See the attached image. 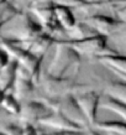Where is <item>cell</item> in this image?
<instances>
[{"label": "cell", "mask_w": 126, "mask_h": 135, "mask_svg": "<svg viewBox=\"0 0 126 135\" xmlns=\"http://www.w3.org/2000/svg\"><path fill=\"white\" fill-rule=\"evenodd\" d=\"M45 103H47L52 109L58 108L63 114L67 117L68 119H70L73 123L78 124L79 127H82L83 129H88L90 128L88 120H87L84 113L82 112L80 107L78 105L77 100L73 97V94H65L63 97L58 99H45Z\"/></svg>", "instance_id": "52a82bcc"}, {"label": "cell", "mask_w": 126, "mask_h": 135, "mask_svg": "<svg viewBox=\"0 0 126 135\" xmlns=\"http://www.w3.org/2000/svg\"><path fill=\"white\" fill-rule=\"evenodd\" d=\"M90 1H94V0H90Z\"/></svg>", "instance_id": "836d02e7"}, {"label": "cell", "mask_w": 126, "mask_h": 135, "mask_svg": "<svg viewBox=\"0 0 126 135\" xmlns=\"http://www.w3.org/2000/svg\"><path fill=\"white\" fill-rule=\"evenodd\" d=\"M57 40L58 38H56L54 36L49 35L48 32H46L45 31V32L40 33L38 36L33 37V38H31V40L21 41V42H15V44L19 45L20 47H22V49L30 51V52L33 53V55L37 56V57L43 58L45 57V55L47 53V51L52 47L53 44H56ZM6 41H8V40H6ZM11 42H14V41H11Z\"/></svg>", "instance_id": "7c38bea8"}, {"label": "cell", "mask_w": 126, "mask_h": 135, "mask_svg": "<svg viewBox=\"0 0 126 135\" xmlns=\"http://www.w3.org/2000/svg\"><path fill=\"white\" fill-rule=\"evenodd\" d=\"M40 125L46 128H49L54 131H67V130H77V131H84L78 124L73 123L70 119H68L58 108H54L49 112L47 115L40 119L38 122Z\"/></svg>", "instance_id": "30bf717a"}, {"label": "cell", "mask_w": 126, "mask_h": 135, "mask_svg": "<svg viewBox=\"0 0 126 135\" xmlns=\"http://www.w3.org/2000/svg\"><path fill=\"white\" fill-rule=\"evenodd\" d=\"M8 1H10V0H0V5L5 4V3H8Z\"/></svg>", "instance_id": "1f68e13d"}, {"label": "cell", "mask_w": 126, "mask_h": 135, "mask_svg": "<svg viewBox=\"0 0 126 135\" xmlns=\"http://www.w3.org/2000/svg\"><path fill=\"white\" fill-rule=\"evenodd\" d=\"M93 128L113 135H126V122H97Z\"/></svg>", "instance_id": "e0dca14e"}, {"label": "cell", "mask_w": 126, "mask_h": 135, "mask_svg": "<svg viewBox=\"0 0 126 135\" xmlns=\"http://www.w3.org/2000/svg\"><path fill=\"white\" fill-rule=\"evenodd\" d=\"M114 12L119 20L122 21L124 24H126V3H125V5H120L118 8H115Z\"/></svg>", "instance_id": "7402d4cb"}, {"label": "cell", "mask_w": 126, "mask_h": 135, "mask_svg": "<svg viewBox=\"0 0 126 135\" xmlns=\"http://www.w3.org/2000/svg\"><path fill=\"white\" fill-rule=\"evenodd\" d=\"M52 108L45 103L43 100H29L21 105L20 120L25 124H33L38 123L41 118L47 115Z\"/></svg>", "instance_id": "8fae6325"}, {"label": "cell", "mask_w": 126, "mask_h": 135, "mask_svg": "<svg viewBox=\"0 0 126 135\" xmlns=\"http://www.w3.org/2000/svg\"><path fill=\"white\" fill-rule=\"evenodd\" d=\"M84 86L73 92V97L77 100L78 105L80 107L82 112L84 113L90 128L97 124L98 108L100 107V95L94 90H83Z\"/></svg>", "instance_id": "9c48e42d"}, {"label": "cell", "mask_w": 126, "mask_h": 135, "mask_svg": "<svg viewBox=\"0 0 126 135\" xmlns=\"http://www.w3.org/2000/svg\"><path fill=\"white\" fill-rule=\"evenodd\" d=\"M45 32L43 27L29 10H20L0 29V40L21 42Z\"/></svg>", "instance_id": "6da1fadb"}, {"label": "cell", "mask_w": 126, "mask_h": 135, "mask_svg": "<svg viewBox=\"0 0 126 135\" xmlns=\"http://www.w3.org/2000/svg\"><path fill=\"white\" fill-rule=\"evenodd\" d=\"M17 63L15 60H10L6 66L0 68V89L8 93L9 89H11L14 86V82L16 79V68Z\"/></svg>", "instance_id": "5bb4252c"}, {"label": "cell", "mask_w": 126, "mask_h": 135, "mask_svg": "<svg viewBox=\"0 0 126 135\" xmlns=\"http://www.w3.org/2000/svg\"><path fill=\"white\" fill-rule=\"evenodd\" d=\"M0 107L6 113H9L11 115H20L21 113V104L15 94L5 93V97L3 99L1 104H0Z\"/></svg>", "instance_id": "ffe728a7"}, {"label": "cell", "mask_w": 126, "mask_h": 135, "mask_svg": "<svg viewBox=\"0 0 126 135\" xmlns=\"http://www.w3.org/2000/svg\"><path fill=\"white\" fill-rule=\"evenodd\" d=\"M35 86H36V83L33 79L16 77L14 86H12V89H14V93L17 97V99H26L33 92Z\"/></svg>", "instance_id": "2e32d148"}, {"label": "cell", "mask_w": 126, "mask_h": 135, "mask_svg": "<svg viewBox=\"0 0 126 135\" xmlns=\"http://www.w3.org/2000/svg\"><path fill=\"white\" fill-rule=\"evenodd\" d=\"M0 135H8L6 133H5V130L4 131H0Z\"/></svg>", "instance_id": "d6a6232c"}, {"label": "cell", "mask_w": 126, "mask_h": 135, "mask_svg": "<svg viewBox=\"0 0 126 135\" xmlns=\"http://www.w3.org/2000/svg\"><path fill=\"white\" fill-rule=\"evenodd\" d=\"M82 21L85 25H88L94 32L99 33V35H104L106 37L114 36L125 25L118 17H111L104 15V14H99V12L89 14L83 17Z\"/></svg>", "instance_id": "ba28073f"}, {"label": "cell", "mask_w": 126, "mask_h": 135, "mask_svg": "<svg viewBox=\"0 0 126 135\" xmlns=\"http://www.w3.org/2000/svg\"><path fill=\"white\" fill-rule=\"evenodd\" d=\"M19 11H20V10L14 5V3H12L11 0L3 5H0V29H1V26L4 24H6L12 16H15Z\"/></svg>", "instance_id": "44dd1931"}, {"label": "cell", "mask_w": 126, "mask_h": 135, "mask_svg": "<svg viewBox=\"0 0 126 135\" xmlns=\"http://www.w3.org/2000/svg\"><path fill=\"white\" fill-rule=\"evenodd\" d=\"M113 37H114L115 41L120 42L122 46H125V47H126V24L124 25V27H122V29L120 30L118 33H115Z\"/></svg>", "instance_id": "603a6c76"}, {"label": "cell", "mask_w": 126, "mask_h": 135, "mask_svg": "<svg viewBox=\"0 0 126 135\" xmlns=\"http://www.w3.org/2000/svg\"><path fill=\"white\" fill-rule=\"evenodd\" d=\"M105 94L126 104V81L122 79V82H111L105 88Z\"/></svg>", "instance_id": "ac0fdd59"}, {"label": "cell", "mask_w": 126, "mask_h": 135, "mask_svg": "<svg viewBox=\"0 0 126 135\" xmlns=\"http://www.w3.org/2000/svg\"><path fill=\"white\" fill-rule=\"evenodd\" d=\"M64 40V38H63ZM73 50H75L80 56H88V57H100L104 55L110 53H118L116 51L111 50L108 45V37L104 35H90L84 38L79 40H64Z\"/></svg>", "instance_id": "3957f363"}, {"label": "cell", "mask_w": 126, "mask_h": 135, "mask_svg": "<svg viewBox=\"0 0 126 135\" xmlns=\"http://www.w3.org/2000/svg\"><path fill=\"white\" fill-rule=\"evenodd\" d=\"M41 1H46V0H24V3L27 5V10H29L33 4H37V3H41Z\"/></svg>", "instance_id": "83f0119b"}, {"label": "cell", "mask_w": 126, "mask_h": 135, "mask_svg": "<svg viewBox=\"0 0 126 135\" xmlns=\"http://www.w3.org/2000/svg\"><path fill=\"white\" fill-rule=\"evenodd\" d=\"M54 14H56L58 24L61 25V27L64 30V31L72 30L74 26L78 24V21H77V19H75V16H74L72 9L68 8V6L54 5Z\"/></svg>", "instance_id": "9a60e30c"}, {"label": "cell", "mask_w": 126, "mask_h": 135, "mask_svg": "<svg viewBox=\"0 0 126 135\" xmlns=\"http://www.w3.org/2000/svg\"><path fill=\"white\" fill-rule=\"evenodd\" d=\"M4 97H5V92H4V90L0 89V104H1V102H3Z\"/></svg>", "instance_id": "f546056e"}, {"label": "cell", "mask_w": 126, "mask_h": 135, "mask_svg": "<svg viewBox=\"0 0 126 135\" xmlns=\"http://www.w3.org/2000/svg\"><path fill=\"white\" fill-rule=\"evenodd\" d=\"M0 47H3L10 55V57L15 60L20 66L27 68L35 77L36 84H38V78L41 74V63L43 58L37 57L30 51L16 45L15 42L6 41V40H0Z\"/></svg>", "instance_id": "277c9868"}, {"label": "cell", "mask_w": 126, "mask_h": 135, "mask_svg": "<svg viewBox=\"0 0 126 135\" xmlns=\"http://www.w3.org/2000/svg\"><path fill=\"white\" fill-rule=\"evenodd\" d=\"M51 135H87V130L77 131V130H67V131H54Z\"/></svg>", "instance_id": "4316f807"}, {"label": "cell", "mask_w": 126, "mask_h": 135, "mask_svg": "<svg viewBox=\"0 0 126 135\" xmlns=\"http://www.w3.org/2000/svg\"><path fill=\"white\" fill-rule=\"evenodd\" d=\"M29 11L36 17V20L40 22L43 30L49 35L56 37V35L58 33H64V30L58 24L56 14H54V5L52 4L51 0L33 4L29 9Z\"/></svg>", "instance_id": "8992f818"}, {"label": "cell", "mask_w": 126, "mask_h": 135, "mask_svg": "<svg viewBox=\"0 0 126 135\" xmlns=\"http://www.w3.org/2000/svg\"><path fill=\"white\" fill-rule=\"evenodd\" d=\"M100 108L108 109V110L118 114L124 122H126V104H124V103L106 95V98L103 102H100Z\"/></svg>", "instance_id": "d6986e66"}, {"label": "cell", "mask_w": 126, "mask_h": 135, "mask_svg": "<svg viewBox=\"0 0 126 135\" xmlns=\"http://www.w3.org/2000/svg\"><path fill=\"white\" fill-rule=\"evenodd\" d=\"M11 57L6 51H5L3 47H0V68H3L4 66H6L10 62Z\"/></svg>", "instance_id": "cb8c5ba5"}, {"label": "cell", "mask_w": 126, "mask_h": 135, "mask_svg": "<svg viewBox=\"0 0 126 135\" xmlns=\"http://www.w3.org/2000/svg\"><path fill=\"white\" fill-rule=\"evenodd\" d=\"M97 60L103 66L108 67L115 73L126 74V56H122L119 53H110V55L97 57Z\"/></svg>", "instance_id": "4fadbf2b"}, {"label": "cell", "mask_w": 126, "mask_h": 135, "mask_svg": "<svg viewBox=\"0 0 126 135\" xmlns=\"http://www.w3.org/2000/svg\"><path fill=\"white\" fill-rule=\"evenodd\" d=\"M5 133L8 135H22V128L11 124V125H8L5 128Z\"/></svg>", "instance_id": "d4e9b609"}, {"label": "cell", "mask_w": 126, "mask_h": 135, "mask_svg": "<svg viewBox=\"0 0 126 135\" xmlns=\"http://www.w3.org/2000/svg\"><path fill=\"white\" fill-rule=\"evenodd\" d=\"M22 135H38L33 124H25L22 127Z\"/></svg>", "instance_id": "484cf974"}, {"label": "cell", "mask_w": 126, "mask_h": 135, "mask_svg": "<svg viewBox=\"0 0 126 135\" xmlns=\"http://www.w3.org/2000/svg\"><path fill=\"white\" fill-rule=\"evenodd\" d=\"M80 66V55L73 50L63 38L54 44V53L46 72L57 78H65V73L70 70L77 72Z\"/></svg>", "instance_id": "7a4b0ae2"}, {"label": "cell", "mask_w": 126, "mask_h": 135, "mask_svg": "<svg viewBox=\"0 0 126 135\" xmlns=\"http://www.w3.org/2000/svg\"><path fill=\"white\" fill-rule=\"evenodd\" d=\"M119 76V77L121 78V79H124V81H126V74H122V73H116Z\"/></svg>", "instance_id": "4dcf8cb0"}, {"label": "cell", "mask_w": 126, "mask_h": 135, "mask_svg": "<svg viewBox=\"0 0 126 135\" xmlns=\"http://www.w3.org/2000/svg\"><path fill=\"white\" fill-rule=\"evenodd\" d=\"M87 135H100V134L97 131V129L94 130L93 128H88L87 129Z\"/></svg>", "instance_id": "f1b7e54d"}, {"label": "cell", "mask_w": 126, "mask_h": 135, "mask_svg": "<svg viewBox=\"0 0 126 135\" xmlns=\"http://www.w3.org/2000/svg\"><path fill=\"white\" fill-rule=\"evenodd\" d=\"M37 86H41L43 93L47 95V99H58L65 94L73 93L83 87L74 83L72 79L67 77L57 78L49 76L47 72H41Z\"/></svg>", "instance_id": "5b68a950"}]
</instances>
